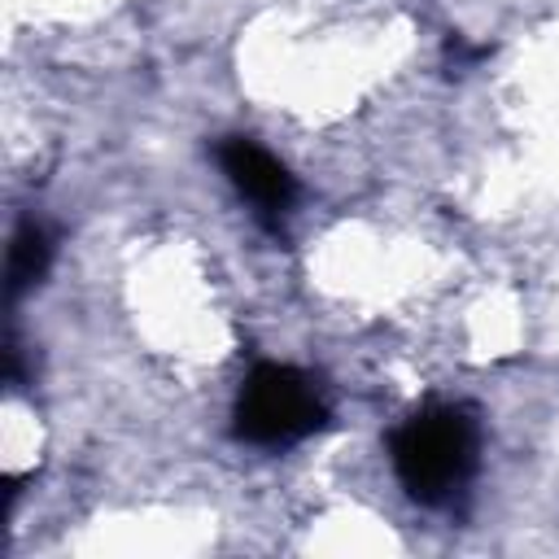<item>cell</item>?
<instances>
[{
  "instance_id": "cell-3",
  "label": "cell",
  "mask_w": 559,
  "mask_h": 559,
  "mask_svg": "<svg viewBox=\"0 0 559 559\" xmlns=\"http://www.w3.org/2000/svg\"><path fill=\"white\" fill-rule=\"evenodd\" d=\"M223 170L231 175V183L249 197V205L266 218H280L293 201V179L288 170L266 153L258 148L253 140H227L223 144Z\"/></svg>"
},
{
  "instance_id": "cell-1",
  "label": "cell",
  "mask_w": 559,
  "mask_h": 559,
  "mask_svg": "<svg viewBox=\"0 0 559 559\" xmlns=\"http://www.w3.org/2000/svg\"><path fill=\"white\" fill-rule=\"evenodd\" d=\"M472 454H476L472 419L454 406L424 411V415L406 419L393 437V467L419 502L450 498L467 480Z\"/></svg>"
},
{
  "instance_id": "cell-4",
  "label": "cell",
  "mask_w": 559,
  "mask_h": 559,
  "mask_svg": "<svg viewBox=\"0 0 559 559\" xmlns=\"http://www.w3.org/2000/svg\"><path fill=\"white\" fill-rule=\"evenodd\" d=\"M44 262H48L44 231H39V227H26V231L17 236V245H13V262H9V280H13V288L31 284V280L44 271Z\"/></svg>"
},
{
  "instance_id": "cell-2",
  "label": "cell",
  "mask_w": 559,
  "mask_h": 559,
  "mask_svg": "<svg viewBox=\"0 0 559 559\" xmlns=\"http://www.w3.org/2000/svg\"><path fill=\"white\" fill-rule=\"evenodd\" d=\"M323 419L319 389L293 367H262L240 393V437L258 445H288L314 432Z\"/></svg>"
}]
</instances>
